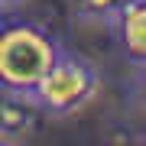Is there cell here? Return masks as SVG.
Returning <instances> with one entry per match:
<instances>
[{"label":"cell","instance_id":"1","mask_svg":"<svg viewBox=\"0 0 146 146\" xmlns=\"http://www.w3.org/2000/svg\"><path fill=\"white\" fill-rule=\"evenodd\" d=\"M58 52L62 46L42 26L26 20H0V88L33 91Z\"/></svg>","mask_w":146,"mask_h":146},{"label":"cell","instance_id":"2","mask_svg":"<svg viewBox=\"0 0 146 146\" xmlns=\"http://www.w3.org/2000/svg\"><path fill=\"white\" fill-rule=\"evenodd\" d=\"M101 91V75L84 55L62 49L58 58L52 62L42 81L33 88V98L42 114L49 117H68L78 114L81 107H88Z\"/></svg>","mask_w":146,"mask_h":146},{"label":"cell","instance_id":"5","mask_svg":"<svg viewBox=\"0 0 146 146\" xmlns=\"http://www.w3.org/2000/svg\"><path fill=\"white\" fill-rule=\"evenodd\" d=\"M123 3L127 0H75V13L88 23H114Z\"/></svg>","mask_w":146,"mask_h":146},{"label":"cell","instance_id":"6","mask_svg":"<svg viewBox=\"0 0 146 146\" xmlns=\"http://www.w3.org/2000/svg\"><path fill=\"white\" fill-rule=\"evenodd\" d=\"M3 13H7V7H3V0H0V16H3Z\"/></svg>","mask_w":146,"mask_h":146},{"label":"cell","instance_id":"3","mask_svg":"<svg viewBox=\"0 0 146 146\" xmlns=\"http://www.w3.org/2000/svg\"><path fill=\"white\" fill-rule=\"evenodd\" d=\"M39 104L33 91L0 88V140H23L33 133L39 120Z\"/></svg>","mask_w":146,"mask_h":146},{"label":"cell","instance_id":"4","mask_svg":"<svg viewBox=\"0 0 146 146\" xmlns=\"http://www.w3.org/2000/svg\"><path fill=\"white\" fill-rule=\"evenodd\" d=\"M110 26L117 29V39L127 58L146 68V0H127Z\"/></svg>","mask_w":146,"mask_h":146}]
</instances>
